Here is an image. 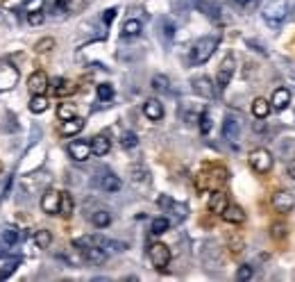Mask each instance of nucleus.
<instances>
[{"label":"nucleus","instance_id":"nucleus-44","mask_svg":"<svg viewBox=\"0 0 295 282\" xmlns=\"http://www.w3.org/2000/svg\"><path fill=\"white\" fill-rule=\"evenodd\" d=\"M132 173H134V175H132V180H137V182H138V180H145V171H143V169H141V171L134 169Z\"/></svg>","mask_w":295,"mask_h":282},{"label":"nucleus","instance_id":"nucleus-34","mask_svg":"<svg viewBox=\"0 0 295 282\" xmlns=\"http://www.w3.org/2000/svg\"><path fill=\"white\" fill-rule=\"evenodd\" d=\"M53 48H55L53 37H43V39H39L37 43H34V50H37V53H50Z\"/></svg>","mask_w":295,"mask_h":282},{"label":"nucleus","instance_id":"nucleus-4","mask_svg":"<svg viewBox=\"0 0 295 282\" xmlns=\"http://www.w3.org/2000/svg\"><path fill=\"white\" fill-rule=\"evenodd\" d=\"M248 162L256 173H268V171L273 169V155H270V151H266V148H255V151L250 152Z\"/></svg>","mask_w":295,"mask_h":282},{"label":"nucleus","instance_id":"nucleus-48","mask_svg":"<svg viewBox=\"0 0 295 282\" xmlns=\"http://www.w3.org/2000/svg\"><path fill=\"white\" fill-rule=\"evenodd\" d=\"M2 2H7V0H0V5H2Z\"/></svg>","mask_w":295,"mask_h":282},{"label":"nucleus","instance_id":"nucleus-5","mask_svg":"<svg viewBox=\"0 0 295 282\" xmlns=\"http://www.w3.org/2000/svg\"><path fill=\"white\" fill-rule=\"evenodd\" d=\"M19 82V68L9 62H0V91H12Z\"/></svg>","mask_w":295,"mask_h":282},{"label":"nucleus","instance_id":"nucleus-38","mask_svg":"<svg viewBox=\"0 0 295 282\" xmlns=\"http://www.w3.org/2000/svg\"><path fill=\"white\" fill-rule=\"evenodd\" d=\"M19 264H20V260H19V257H16V260H12V262H9V264H7V266H5V269L0 271V280H5V278H9V276H12L14 271L19 269Z\"/></svg>","mask_w":295,"mask_h":282},{"label":"nucleus","instance_id":"nucleus-11","mask_svg":"<svg viewBox=\"0 0 295 282\" xmlns=\"http://www.w3.org/2000/svg\"><path fill=\"white\" fill-rule=\"evenodd\" d=\"M191 87H193V91L197 93V96H202V98H214L216 96V89H214V82H211L207 75H200V78H193V82H191Z\"/></svg>","mask_w":295,"mask_h":282},{"label":"nucleus","instance_id":"nucleus-10","mask_svg":"<svg viewBox=\"0 0 295 282\" xmlns=\"http://www.w3.org/2000/svg\"><path fill=\"white\" fill-rule=\"evenodd\" d=\"M48 87H50V78L46 75V71H34L30 78H27V89L30 93H46Z\"/></svg>","mask_w":295,"mask_h":282},{"label":"nucleus","instance_id":"nucleus-3","mask_svg":"<svg viewBox=\"0 0 295 282\" xmlns=\"http://www.w3.org/2000/svg\"><path fill=\"white\" fill-rule=\"evenodd\" d=\"M148 255H150V262L157 271L168 269V264H171V248H168L166 243H152L150 250H148Z\"/></svg>","mask_w":295,"mask_h":282},{"label":"nucleus","instance_id":"nucleus-23","mask_svg":"<svg viewBox=\"0 0 295 282\" xmlns=\"http://www.w3.org/2000/svg\"><path fill=\"white\" fill-rule=\"evenodd\" d=\"M196 5H197V9H200L204 16H209V19H214V21L220 19V7H218L216 2H209V0H197Z\"/></svg>","mask_w":295,"mask_h":282},{"label":"nucleus","instance_id":"nucleus-49","mask_svg":"<svg viewBox=\"0 0 295 282\" xmlns=\"http://www.w3.org/2000/svg\"><path fill=\"white\" fill-rule=\"evenodd\" d=\"M0 171H2V164H0Z\"/></svg>","mask_w":295,"mask_h":282},{"label":"nucleus","instance_id":"nucleus-31","mask_svg":"<svg viewBox=\"0 0 295 282\" xmlns=\"http://www.w3.org/2000/svg\"><path fill=\"white\" fill-rule=\"evenodd\" d=\"M137 34H141V21L130 19L123 25V37H137Z\"/></svg>","mask_w":295,"mask_h":282},{"label":"nucleus","instance_id":"nucleus-2","mask_svg":"<svg viewBox=\"0 0 295 282\" xmlns=\"http://www.w3.org/2000/svg\"><path fill=\"white\" fill-rule=\"evenodd\" d=\"M227 182V171L216 166V169L211 171V173H202V175L197 177V189H218L220 184Z\"/></svg>","mask_w":295,"mask_h":282},{"label":"nucleus","instance_id":"nucleus-47","mask_svg":"<svg viewBox=\"0 0 295 282\" xmlns=\"http://www.w3.org/2000/svg\"><path fill=\"white\" fill-rule=\"evenodd\" d=\"M236 5H241V7H245V5H250V2H252V0H234Z\"/></svg>","mask_w":295,"mask_h":282},{"label":"nucleus","instance_id":"nucleus-1","mask_svg":"<svg viewBox=\"0 0 295 282\" xmlns=\"http://www.w3.org/2000/svg\"><path fill=\"white\" fill-rule=\"evenodd\" d=\"M216 48H218L216 37H202V39H197L196 46H193V50H191V62H193L196 66L209 62L211 55L216 53Z\"/></svg>","mask_w":295,"mask_h":282},{"label":"nucleus","instance_id":"nucleus-24","mask_svg":"<svg viewBox=\"0 0 295 282\" xmlns=\"http://www.w3.org/2000/svg\"><path fill=\"white\" fill-rule=\"evenodd\" d=\"M73 210H75V203H73V196L68 191H61V205H59V214L64 218L73 217Z\"/></svg>","mask_w":295,"mask_h":282},{"label":"nucleus","instance_id":"nucleus-7","mask_svg":"<svg viewBox=\"0 0 295 282\" xmlns=\"http://www.w3.org/2000/svg\"><path fill=\"white\" fill-rule=\"evenodd\" d=\"M270 203H273L275 212H279V214H289V212L295 207V196L291 194V191H275Z\"/></svg>","mask_w":295,"mask_h":282},{"label":"nucleus","instance_id":"nucleus-18","mask_svg":"<svg viewBox=\"0 0 295 282\" xmlns=\"http://www.w3.org/2000/svg\"><path fill=\"white\" fill-rule=\"evenodd\" d=\"M289 103H291V91H289V89H286V87L275 89L273 98H270V107H273V109H286Z\"/></svg>","mask_w":295,"mask_h":282},{"label":"nucleus","instance_id":"nucleus-14","mask_svg":"<svg viewBox=\"0 0 295 282\" xmlns=\"http://www.w3.org/2000/svg\"><path fill=\"white\" fill-rule=\"evenodd\" d=\"M82 130H84V118L82 116H73V118L61 121V134H64V137H75V134H79Z\"/></svg>","mask_w":295,"mask_h":282},{"label":"nucleus","instance_id":"nucleus-29","mask_svg":"<svg viewBox=\"0 0 295 282\" xmlns=\"http://www.w3.org/2000/svg\"><path fill=\"white\" fill-rule=\"evenodd\" d=\"M34 243H37V248H50V243H53V235H50V230H37V235H34Z\"/></svg>","mask_w":295,"mask_h":282},{"label":"nucleus","instance_id":"nucleus-13","mask_svg":"<svg viewBox=\"0 0 295 282\" xmlns=\"http://www.w3.org/2000/svg\"><path fill=\"white\" fill-rule=\"evenodd\" d=\"M220 217H223L225 223H230V225H241V223H245V212H243V207H238V205H227Z\"/></svg>","mask_w":295,"mask_h":282},{"label":"nucleus","instance_id":"nucleus-45","mask_svg":"<svg viewBox=\"0 0 295 282\" xmlns=\"http://www.w3.org/2000/svg\"><path fill=\"white\" fill-rule=\"evenodd\" d=\"M159 205H161V207H171L173 200H171L168 196H161V198H159Z\"/></svg>","mask_w":295,"mask_h":282},{"label":"nucleus","instance_id":"nucleus-27","mask_svg":"<svg viewBox=\"0 0 295 282\" xmlns=\"http://www.w3.org/2000/svg\"><path fill=\"white\" fill-rule=\"evenodd\" d=\"M91 223L96 225V228H107V225L112 223V214L107 210H98L91 214Z\"/></svg>","mask_w":295,"mask_h":282},{"label":"nucleus","instance_id":"nucleus-9","mask_svg":"<svg viewBox=\"0 0 295 282\" xmlns=\"http://www.w3.org/2000/svg\"><path fill=\"white\" fill-rule=\"evenodd\" d=\"M68 155H71L75 162H86V159L93 155L91 141H82V139L71 141V144H68Z\"/></svg>","mask_w":295,"mask_h":282},{"label":"nucleus","instance_id":"nucleus-39","mask_svg":"<svg viewBox=\"0 0 295 282\" xmlns=\"http://www.w3.org/2000/svg\"><path fill=\"white\" fill-rule=\"evenodd\" d=\"M270 235L275 237V239H284V237L289 235V228L284 223H273V230H270Z\"/></svg>","mask_w":295,"mask_h":282},{"label":"nucleus","instance_id":"nucleus-32","mask_svg":"<svg viewBox=\"0 0 295 282\" xmlns=\"http://www.w3.org/2000/svg\"><path fill=\"white\" fill-rule=\"evenodd\" d=\"M120 146H123L125 151H132V148H137L138 146V137L134 134V132H123V137H120Z\"/></svg>","mask_w":295,"mask_h":282},{"label":"nucleus","instance_id":"nucleus-6","mask_svg":"<svg viewBox=\"0 0 295 282\" xmlns=\"http://www.w3.org/2000/svg\"><path fill=\"white\" fill-rule=\"evenodd\" d=\"M232 75H234V57L227 55V57L220 62V68H218V73H216V87L220 91L227 89V85L232 82Z\"/></svg>","mask_w":295,"mask_h":282},{"label":"nucleus","instance_id":"nucleus-16","mask_svg":"<svg viewBox=\"0 0 295 282\" xmlns=\"http://www.w3.org/2000/svg\"><path fill=\"white\" fill-rule=\"evenodd\" d=\"M78 91V85L71 82V80H64V78H57L53 85V93L57 98H66V96H71V93Z\"/></svg>","mask_w":295,"mask_h":282},{"label":"nucleus","instance_id":"nucleus-43","mask_svg":"<svg viewBox=\"0 0 295 282\" xmlns=\"http://www.w3.org/2000/svg\"><path fill=\"white\" fill-rule=\"evenodd\" d=\"M55 7H57V12H66L68 9V0H55Z\"/></svg>","mask_w":295,"mask_h":282},{"label":"nucleus","instance_id":"nucleus-17","mask_svg":"<svg viewBox=\"0 0 295 282\" xmlns=\"http://www.w3.org/2000/svg\"><path fill=\"white\" fill-rule=\"evenodd\" d=\"M227 194L220 189H214V194H211L209 198V212H214V214H223L225 207H227Z\"/></svg>","mask_w":295,"mask_h":282},{"label":"nucleus","instance_id":"nucleus-19","mask_svg":"<svg viewBox=\"0 0 295 282\" xmlns=\"http://www.w3.org/2000/svg\"><path fill=\"white\" fill-rule=\"evenodd\" d=\"M91 151H93V155L105 157L107 152L112 151V141L107 139V134H96V137L91 139Z\"/></svg>","mask_w":295,"mask_h":282},{"label":"nucleus","instance_id":"nucleus-21","mask_svg":"<svg viewBox=\"0 0 295 282\" xmlns=\"http://www.w3.org/2000/svg\"><path fill=\"white\" fill-rule=\"evenodd\" d=\"M100 187H102L107 194H116V191H120L123 182H120V177H118V175L107 173V175H102V180H100Z\"/></svg>","mask_w":295,"mask_h":282},{"label":"nucleus","instance_id":"nucleus-15","mask_svg":"<svg viewBox=\"0 0 295 282\" xmlns=\"http://www.w3.org/2000/svg\"><path fill=\"white\" fill-rule=\"evenodd\" d=\"M143 114H145V118H150V121H161V118H164V105H161L157 98L145 100Z\"/></svg>","mask_w":295,"mask_h":282},{"label":"nucleus","instance_id":"nucleus-41","mask_svg":"<svg viewBox=\"0 0 295 282\" xmlns=\"http://www.w3.org/2000/svg\"><path fill=\"white\" fill-rule=\"evenodd\" d=\"M116 14H118L116 7H109V9H107V12L102 14V21H105V25H109V23H112L114 19H116Z\"/></svg>","mask_w":295,"mask_h":282},{"label":"nucleus","instance_id":"nucleus-20","mask_svg":"<svg viewBox=\"0 0 295 282\" xmlns=\"http://www.w3.org/2000/svg\"><path fill=\"white\" fill-rule=\"evenodd\" d=\"M30 112L32 114H43L50 107V100L46 98V93H34L32 98H30Z\"/></svg>","mask_w":295,"mask_h":282},{"label":"nucleus","instance_id":"nucleus-8","mask_svg":"<svg viewBox=\"0 0 295 282\" xmlns=\"http://www.w3.org/2000/svg\"><path fill=\"white\" fill-rule=\"evenodd\" d=\"M59 205H61V191L48 189L46 194L41 196V210L46 212V214H50V217L59 214Z\"/></svg>","mask_w":295,"mask_h":282},{"label":"nucleus","instance_id":"nucleus-33","mask_svg":"<svg viewBox=\"0 0 295 282\" xmlns=\"http://www.w3.org/2000/svg\"><path fill=\"white\" fill-rule=\"evenodd\" d=\"M98 98L102 100V103H109V100L114 98V87L109 85V82H102V85H98Z\"/></svg>","mask_w":295,"mask_h":282},{"label":"nucleus","instance_id":"nucleus-30","mask_svg":"<svg viewBox=\"0 0 295 282\" xmlns=\"http://www.w3.org/2000/svg\"><path fill=\"white\" fill-rule=\"evenodd\" d=\"M57 116H59V121H66V118L78 116V109H75V105H73V103H59Z\"/></svg>","mask_w":295,"mask_h":282},{"label":"nucleus","instance_id":"nucleus-26","mask_svg":"<svg viewBox=\"0 0 295 282\" xmlns=\"http://www.w3.org/2000/svg\"><path fill=\"white\" fill-rule=\"evenodd\" d=\"M20 230L19 228H14V225H7L5 230H2V241L7 243V246H16V243L20 241Z\"/></svg>","mask_w":295,"mask_h":282},{"label":"nucleus","instance_id":"nucleus-22","mask_svg":"<svg viewBox=\"0 0 295 282\" xmlns=\"http://www.w3.org/2000/svg\"><path fill=\"white\" fill-rule=\"evenodd\" d=\"M223 137L227 141H236L238 139V121L234 116H227L223 123Z\"/></svg>","mask_w":295,"mask_h":282},{"label":"nucleus","instance_id":"nucleus-37","mask_svg":"<svg viewBox=\"0 0 295 282\" xmlns=\"http://www.w3.org/2000/svg\"><path fill=\"white\" fill-rule=\"evenodd\" d=\"M197 123H200V132H202V134H209V132H211V116L207 112L200 114Z\"/></svg>","mask_w":295,"mask_h":282},{"label":"nucleus","instance_id":"nucleus-35","mask_svg":"<svg viewBox=\"0 0 295 282\" xmlns=\"http://www.w3.org/2000/svg\"><path fill=\"white\" fill-rule=\"evenodd\" d=\"M46 21V14H43V9H32V12L27 14V23L30 25H41Z\"/></svg>","mask_w":295,"mask_h":282},{"label":"nucleus","instance_id":"nucleus-40","mask_svg":"<svg viewBox=\"0 0 295 282\" xmlns=\"http://www.w3.org/2000/svg\"><path fill=\"white\" fill-rule=\"evenodd\" d=\"M252 278V266L250 264H243V266H238V271H236V280H250Z\"/></svg>","mask_w":295,"mask_h":282},{"label":"nucleus","instance_id":"nucleus-42","mask_svg":"<svg viewBox=\"0 0 295 282\" xmlns=\"http://www.w3.org/2000/svg\"><path fill=\"white\" fill-rule=\"evenodd\" d=\"M164 34L168 37V39H173V34H175V25L168 23V21H164Z\"/></svg>","mask_w":295,"mask_h":282},{"label":"nucleus","instance_id":"nucleus-36","mask_svg":"<svg viewBox=\"0 0 295 282\" xmlns=\"http://www.w3.org/2000/svg\"><path fill=\"white\" fill-rule=\"evenodd\" d=\"M152 89H157V91H168V78H166V75H155V78H152Z\"/></svg>","mask_w":295,"mask_h":282},{"label":"nucleus","instance_id":"nucleus-28","mask_svg":"<svg viewBox=\"0 0 295 282\" xmlns=\"http://www.w3.org/2000/svg\"><path fill=\"white\" fill-rule=\"evenodd\" d=\"M168 228H171V221H168L166 217L152 218V223H150V232H152V235H164V232H168Z\"/></svg>","mask_w":295,"mask_h":282},{"label":"nucleus","instance_id":"nucleus-12","mask_svg":"<svg viewBox=\"0 0 295 282\" xmlns=\"http://www.w3.org/2000/svg\"><path fill=\"white\" fill-rule=\"evenodd\" d=\"M263 16H266V21H268L270 25H279V21L286 16V5H284L282 0H277V2H273V5L266 7Z\"/></svg>","mask_w":295,"mask_h":282},{"label":"nucleus","instance_id":"nucleus-25","mask_svg":"<svg viewBox=\"0 0 295 282\" xmlns=\"http://www.w3.org/2000/svg\"><path fill=\"white\" fill-rule=\"evenodd\" d=\"M270 112V103L266 98H255V103H252V114H255L259 121L261 118H266Z\"/></svg>","mask_w":295,"mask_h":282},{"label":"nucleus","instance_id":"nucleus-46","mask_svg":"<svg viewBox=\"0 0 295 282\" xmlns=\"http://www.w3.org/2000/svg\"><path fill=\"white\" fill-rule=\"evenodd\" d=\"M289 175L295 177V159H293V162H289Z\"/></svg>","mask_w":295,"mask_h":282}]
</instances>
